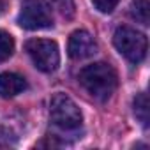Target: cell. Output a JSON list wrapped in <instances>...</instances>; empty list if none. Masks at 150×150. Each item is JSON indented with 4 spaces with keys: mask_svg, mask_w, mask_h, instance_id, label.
Returning a JSON list of instances; mask_svg holds the SVG:
<instances>
[{
    "mask_svg": "<svg viewBox=\"0 0 150 150\" xmlns=\"http://www.w3.org/2000/svg\"><path fill=\"white\" fill-rule=\"evenodd\" d=\"M81 87L97 101H106L113 96L118 85L115 69L106 62H94L80 71L78 76Z\"/></svg>",
    "mask_w": 150,
    "mask_h": 150,
    "instance_id": "obj_1",
    "label": "cell"
},
{
    "mask_svg": "<svg viewBox=\"0 0 150 150\" xmlns=\"http://www.w3.org/2000/svg\"><path fill=\"white\" fill-rule=\"evenodd\" d=\"M50 120L62 131H76L83 122V115L69 96L58 92L50 101Z\"/></svg>",
    "mask_w": 150,
    "mask_h": 150,
    "instance_id": "obj_2",
    "label": "cell"
},
{
    "mask_svg": "<svg viewBox=\"0 0 150 150\" xmlns=\"http://www.w3.org/2000/svg\"><path fill=\"white\" fill-rule=\"evenodd\" d=\"M113 44L117 51L132 64L143 62L148 51V41L145 34L131 27H118L113 34Z\"/></svg>",
    "mask_w": 150,
    "mask_h": 150,
    "instance_id": "obj_3",
    "label": "cell"
},
{
    "mask_svg": "<svg viewBox=\"0 0 150 150\" xmlns=\"http://www.w3.org/2000/svg\"><path fill=\"white\" fill-rule=\"evenodd\" d=\"M25 50L34 65L42 72H55L60 65L58 44L51 39H30L25 42Z\"/></svg>",
    "mask_w": 150,
    "mask_h": 150,
    "instance_id": "obj_4",
    "label": "cell"
},
{
    "mask_svg": "<svg viewBox=\"0 0 150 150\" xmlns=\"http://www.w3.org/2000/svg\"><path fill=\"white\" fill-rule=\"evenodd\" d=\"M18 23L27 30H42L50 28L53 25V20L48 7L41 0H23L18 14Z\"/></svg>",
    "mask_w": 150,
    "mask_h": 150,
    "instance_id": "obj_5",
    "label": "cell"
},
{
    "mask_svg": "<svg viewBox=\"0 0 150 150\" xmlns=\"http://www.w3.org/2000/svg\"><path fill=\"white\" fill-rule=\"evenodd\" d=\"M97 53V42L87 30H74L69 35L67 55L72 60H85Z\"/></svg>",
    "mask_w": 150,
    "mask_h": 150,
    "instance_id": "obj_6",
    "label": "cell"
},
{
    "mask_svg": "<svg viewBox=\"0 0 150 150\" xmlns=\"http://www.w3.org/2000/svg\"><path fill=\"white\" fill-rule=\"evenodd\" d=\"M27 88V81L16 72H2L0 74V97L9 99L16 97Z\"/></svg>",
    "mask_w": 150,
    "mask_h": 150,
    "instance_id": "obj_7",
    "label": "cell"
},
{
    "mask_svg": "<svg viewBox=\"0 0 150 150\" xmlns=\"http://www.w3.org/2000/svg\"><path fill=\"white\" fill-rule=\"evenodd\" d=\"M48 7H51L60 18L72 20L74 16V0H46Z\"/></svg>",
    "mask_w": 150,
    "mask_h": 150,
    "instance_id": "obj_8",
    "label": "cell"
},
{
    "mask_svg": "<svg viewBox=\"0 0 150 150\" xmlns=\"http://www.w3.org/2000/svg\"><path fill=\"white\" fill-rule=\"evenodd\" d=\"M131 14L136 21H139L141 25H148V18H150V2L148 0H132L131 4Z\"/></svg>",
    "mask_w": 150,
    "mask_h": 150,
    "instance_id": "obj_9",
    "label": "cell"
},
{
    "mask_svg": "<svg viewBox=\"0 0 150 150\" xmlns=\"http://www.w3.org/2000/svg\"><path fill=\"white\" fill-rule=\"evenodd\" d=\"M134 115L145 127L148 125V99L145 92L138 94L134 99Z\"/></svg>",
    "mask_w": 150,
    "mask_h": 150,
    "instance_id": "obj_10",
    "label": "cell"
},
{
    "mask_svg": "<svg viewBox=\"0 0 150 150\" xmlns=\"http://www.w3.org/2000/svg\"><path fill=\"white\" fill-rule=\"evenodd\" d=\"M13 53H14V37L6 30H0V62L11 58Z\"/></svg>",
    "mask_w": 150,
    "mask_h": 150,
    "instance_id": "obj_11",
    "label": "cell"
},
{
    "mask_svg": "<svg viewBox=\"0 0 150 150\" xmlns=\"http://www.w3.org/2000/svg\"><path fill=\"white\" fill-rule=\"evenodd\" d=\"M92 4H94V7H96L99 13L108 14V13H111V11L120 4V0H92Z\"/></svg>",
    "mask_w": 150,
    "mask_h": 150,
    "instance_id": "obj_12",
    "label": "cell"
},
{
    "mask_svg": "<svg viewBox=\"0 0 150 150\" xmlns=\"http://www.w3.org/2000/svg\"><path fill=\"white\" fill-rule=\"evenodd\" d=\"M6 9H7V2L6 0H0V14H4Z\"/></svg>",
    "mask_w": 150,
    "mask_h": 150,
    "instance_id": "obj_13",
    "label": "cell"
}]
</instances>
